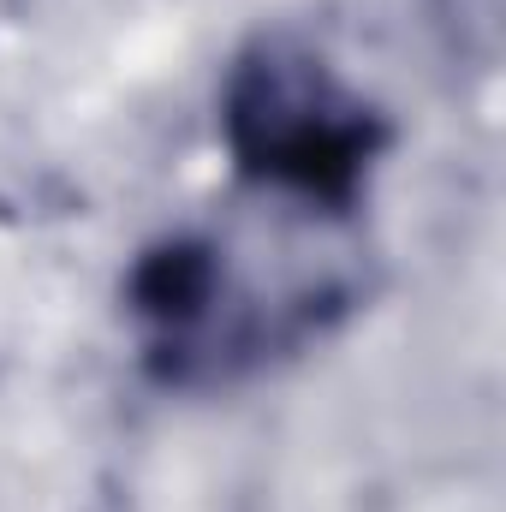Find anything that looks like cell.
I'll use <instances>...</instances> for the list:
<instances>
[{
  "label": "cell",
  "mask_w": 506,
  "mask_h": 512,
  "mask_svg": "<svg viewBox=\"0 0 506 512\" xmlns=\"http://www.w3.org/2000/svg\"><path fill=\"white\" fill-rule=\"evenodd\" d=\"M227 143L256 179L322 203H346L381 131L376 114L322 72V60L262 48L227 84Z\"/></svg>",
  "instance_id": "1"
},
{
  "label": "cell",
  "mask_w": 506,
  "mask_h": 512,
  "mask_svg": "<svg viewBox=\"0 0 506 512\" xmlns=\"http://www.w3.org/2000/svg\"><path fill=\"white\" fill-rule=\"evenodd\" d=\"M215 286H221V268L203 245H167V251L143 256L137 274H131V304L143 322H155L167 340L191 334L209 304H215Z\"/></svg>",
  "instance_id": "2"
}]
</instances>
